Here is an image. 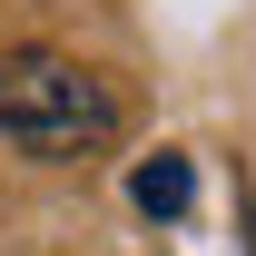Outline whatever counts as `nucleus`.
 <instances>
[{
    "instance_id": "nucleus-1",
    "label": "nucleus",
    "mask_w": 256,
    "mask_h": 256,
    "mask_svg": "<svg viewBox=\"0 0 256 256\" xmlns=\"http://www.w3.org/2000/svg\"><path fill=\"white\" fill-rule=\"evenodd\" d=\"M118 138V89L60 50H0V148L20 158H89Z\"/></svg>"
},
{
    "instance_id": "nucleus-2",
    "label": "nucleus",
    "mask_w": 256,
    "mask_h": 256,
    "mask_svg": "<svg viewBox=\"0 0 256 256\" xmlns=\"http://www.w3.org/2000/svg\"><path fill=\"white\" fill-rule=\"evenodd\" d=\"M188 197H197L188 158H148L138 168V207H148V217H188Z\"/></svg>"
}]
</instances>
